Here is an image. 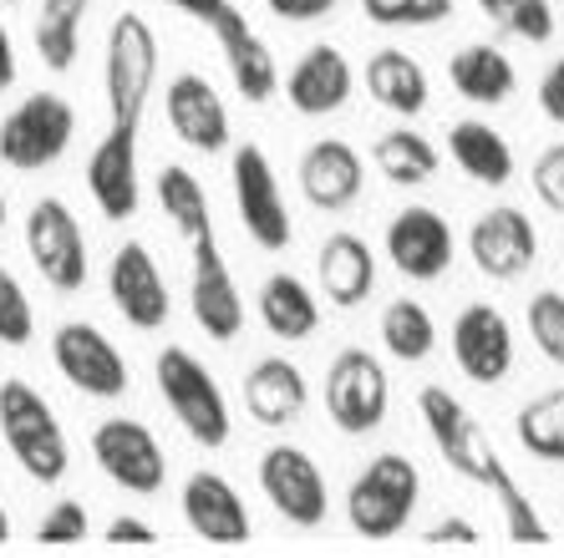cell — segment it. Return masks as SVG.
<instances>
[{"mask_svg": "<svg viewBox=\"0 0 564 558\" xmlns=\"http://www.w3.org/2000/svg\"><path fill=\"white\" fill-rule=\"evenodd\" d=\"M321 396H326V416L346 437H367V431H377L381 422H387L392 381H387V371H381V361L371 351L346 346V351L330 361Z\"/></svg>", "mask_w": 564, "mask_h": 558, "instance_id": "7", "label": "cell"}, {"mask_svg": "<svg viewBox=\"0 0 564 558\" xmlns=\"http://www.w3.org/2000/svg\"><path fill=\"white\" fill-rule=\"evenodd\" d=\"M163 6H173V11H184V15H194V21H204L209 26L214 15L224 11V0H163Z\"/></svg>", "mask_w": 564, "mask_h": 558, "instance_id": "46", "label": "cell"}, {"mask_svg": "<svg viewBox=\"0 0 564 558\" xmlns=\"http://www.w3.org/2000/svg\"><path fill=\"white\" fill-rule=\"evenodd\" d=\"M163 112L169 128L178 132V143L198 147V153H224L229 147V107H224L219 87L198 72H178L163 91Z\"/></svg>", "mask_w": 564, "mask_h": 558, "instance_id": "21", "label": "cell"}, {"mask_svg": "<svg viewBox=\"0 0 564 558\" xmlns=\"http://www.w3.org/2000/svg\"><path fill=\"white\" fill-rule=\"evenodd\" d=\"M36 336V315H31V299L21 289L6 264H0V346H26Z\"/></svg>", "mask_w": 564, "mask_h": 558, "instance_id": "38", "label": "cell"}, {"mask_svg": "<svg viewBox=\"0 0 564 558\" xmlns=\"http://www.w3.org/2000/svg\"><path fill=\"white\" fill-rule=\"evenodd\" d=\"M301 194L311 208H321V214H341V208H351L356 198H361V188H367V163H361V153H356L351 143H341V138H321V143H311L301 153Z\"/></svg>", "mask_w": 564, "mask_h": 558, "instance_id": "23", "label": "cell"}, {"mask_svg": "<svg viewBox=\"0 0 564 558\" xmlns=\"http://www.w3.org/2000/svg\"><path fill=\"white\" fill-rule=\"evenodd\" d=\"M305 402H311V386H305L301 365L285 361V355H264L245 371V412L260 422V427H290L301 422Z\"/></svg>", "mask_w": 564, "mask_h": 558, "instance_id": "25", "label": "cell"}, {"mask_svg": "<svg viewBox=\"0 0 564 558\" xmlns=\"http://www.w3.org/2000/svg\"><path fill=\"white\" fill-rule=\"evenodd\" d=\"M539 112H544L554 128H564V56L544 72V81H539Z\"/></svg>", "mask_w": 564, "mask_h": 558, "instance_id": "42", "label": "cell"}, {"mask_svg": "<svg viewBox=\"0 0 564 558\" xmlns=\"http://www.w3.org/2000/svg\"><path fill=\"white\" fill-rule=\"evenodd\" d=\"M26 249L41 280L62 295H77L87 285V234H82L77 214L62 198H41L26 214Z\"/></svg>", "mask_w": 564, "mask_h": 558, "instance_id": "10", "label": "cell"}, {"mask_svg": "<svg viewBox=\"0 0 564 558\" xmlns=\"http://www.w3.org/2000/svg\"><path fill=\"white\" fill-rule=\"evenodd\" d=\"M0 437H6L15 462L26 468V478L41 482V488L62 482L66 468H72V452H66V437L56 427V412L26 381H0Z\"/></svg>", "mask_w": 564, "mask_h": 558, "instance_id": "2", "label": "cell"}, {"mask_svg": "<svg viewBox=\"0 0 564 558\" xmlns=\"http://www.w3.org/2000/svg\"><path fill=\"white\" fill-rule=\"evenodd\" d=\"M93 533V518H87V507L77 497H62V503L46 507V518L36 523V538L41 544H82Z\"/></svg>", "mask_w": 564, "mask_h": 558, "instance_id": "40", "label": "cell"}, {"mask_svg": "<svg viewBox=\"0 0 564 558\" xmlns=\"http://www.w3.org/2000/svg\"><path fill=\"white\" fill-rule=\"evenodd\" d=\"M0 229H6V194H0Z\"/></svg>", "mask_w": 564, "mask_h": 558, "instance_id": "49", "label": "cell"}, {"mask_svg": "<svg viewBox=\"0 0 564 558\" xmlns=\"http://www.w3.org/2000/svg\"><path fill=\"white\" fill-rule=\"evenodd\" d=\"M524 325H529V340L539 346V355L564 371V295L560 289H539L524 305Z\"/></svg>", "mask_w": 564, "mask_h": 558, "instance_id": "36", "label": "cell"}, {"mask_svg": "<svg viewBox=\"0 0 564 558\" xmlns=\"http://www.w3.org/2000/svg\"><path fill=\"white\" fill-rule=\"evenodd\" d=\"M315 280H321V295L341 310H356L367 305L371 289H377V254L361 234H330L315 254Z\"/></svg>", "mask_w": 564, "mask_h": 558, "instance_id": "24", "label": "cell"}, {"mask_svg": "<svg viewBox=\"0 0 564 558\" xmlns=\"http://www.w3.org/2000/svg\"><path fill=\"white\" fill-rule=\"evenodd\" d=\"M184 523L204 538V544H250L254 538V523H250V507H245V497H239V488L229 478H219V472H188L184 482Z\"/></svg>", "mask_w": 564, "mask_h": 558, "instance_id": "20", "label": "cell"}, {"mask_svg": "<svg viewBox=\"0 0 564 558\" xmlns=\"http://www.w3.org/2000/svg\"><path fill=\"white\" fill-rule=\"evenodd\" d=\"M158 208L173 219V229L194 244V239L214 234V208H209V194H204V183L194 178L188 168H178V163H169V168H158Z\"/></svg>", "mask_w": 564, "mask_h": 558, "instance_id": "30", "label": "cell"}, {"mask_svg": "<svg viewBox=\"0 0 564 558\" xmlns=\"http://www.w3.org/2000/svg\"><path fill=\"white\" fill-rule=\"evenodd\" d=\"M264 6H270L280 21H321V15H330L341 0H264Z\"/></svg>", "mask_w": 564, "mask_h": 558, "instance_id": "43", "label": "cell"}, {"mask_svg": "<svg viewBox=\"0 0 564 558\" xmlns=\"http://www.w3.org/2000/svg\"><path fill=\"white\" fill-rule=\"evenodd\" d=\"M494 493H499V503H503V523H509L513 544H550V528H544V518L534 513V503L524 497L519 482L509 478V482H499Z\"/></svg>", "mask_w": 564, "mask_h": 558, "instance_id": "39", "label": "cell"}, {"mask_svg": "<svg viewBox=\"0 0 564 558\" xmlns=\"http://www.w3.org/2000/svg\"><path fill=\"white\" fill-rule=\"evenodd\" d=\"M107 295H112V305L122 310V320H128L132 330H163L173 315L169 280L158 270L153 249L138 244V239H128V244L112 254V264H107Z\"/></svg>", "mask_w": 564, "mask_h": 558, "instance_id": "15", "label": "cell"}, {"mask_svg": "<svg viewBox=\"0 0 564 558\" xmlns=\"http://www.w3.org/2000/svg\"><path fill=\"white\" fill-rule=\"evenodd\" d=\"M447 81H453L458 97H468L473 107H499V102L513 97L519 72H513V62L499 52V46L473 41V46H458V52H453V62H447Z\"/></svg>", "mask_w": 564, "mask_h": 558, "instance_id": "27", "label": "cell"}, {"mask_svg": "<svg viewBox=\"0 0 564 558\" xmlns=\"http://www.w3.org/2000/svg\"><path fill=\"white\" fill-rule=\"evenodd\" d=\"M468 254L478 264L484 280H499V285H513L524 280L539 260V229L529 219L524 208L499 204V208H484L468 229Z\"/></svg>", "mask_w": 564, "mask_h": 558, "instance_id": "13", "label": "cell"}, {"mask_svg": "<svg viewBox=\"0 0 564 558\" xmlns=\"http://www.w3.org/2000/svg\"><path fill=\"white\" fill-rule=\"evenodd\" d=\"M93 457L122 493L153 497V493H163V482H169L163 441H158L143 422H132V416H107V422H97L93 427Z\"/></svg>", "mask_w": 564, "mask_h": 558, "instance_id": "8", "label": "cell"}, {"mask_svg": "<svg viewBox=\"0 0 564 558\" xmlns=\"http://www.w3.org/2000/svg\"><path fill=\"white\" fill-rule=\"evenodd\" d=\"M513 437L534 462H564V386L529 396L513 416Z\"/></svg>", "mask_w": 564, "mask_h": 558, "instance_id": "32", "label": "cell"}, {"mask_svg": "<svg viewBox=\"0 0 564 558\" xmlns=\"http://www.w3.org/2000/svg\"><path fill=\"white\" fill-rule=\"evenodd\" d=\"M158 81V36L138 11H122L107 31V62H102V97L107 118L118 128H138L143 107Z\"/></svg>", "mask_w": 564, "mask_h": 558, "instance_id": "3", "label": "cell"}, {"mask_svg": "<svg viewBox=\"0 0 564 558\" xmlns=\"http://www.w3.org/2000/svg\"><path fill=\"white\" fill-rule=\"evenodd\" d=\"M447 340H453V361L473 386H499L513 371V325L499 305H463Z\"/></svg>", "mask_w": 564, "mask_h": 558, "instance_id": "16", "label": "cell"}, {"mask_svg": "<svg viewBox=\"0 0 564 558\" xmlns=\"http://www.w3.org/2000/svg\"><path fill=\"white\" fill-rule=\"evenodd\" d=\"M484 21L499 26V36L529 41V46H544L554 41L560 21H554V0H478Z\"/></svg>", "mask_w": 564, "mask_h": 558, "instance_id": "35", "label": "cell"}, {"mask_svg": "<svg viewBox=\"0 0 564 558\" xmlns=\"http://www.w3.org/2000/svg\"><path fill=\"white\" fill-rule=\"evenodd\" d=\"M229 178H235V208H239V223H245V234H250L260 249L280 254V249L290 244V234H295V223H290L285 194H280L275 163L264 157V147L245 143V147H235Z\"/></svg>", "mask_w": 564, "mask_h": 558, "instance_id": "9", "label": "cell"}, {"mask_svg": "<svg viewBox=\"0 0 564 558\" xmlns=\"http://www.w3.org/2000/svg\"><path fill=\"white\" fill-rule=\"evenodd\" d=\"M427 544H478V528L463 518H443L427 528Z\"/></svg>", "mask_w": 564, "mask_h": 558, "instance_id": "45", "label": "cell"}, {"mask_svg": "<svg viewBox=\"0 0 564 558\" xmlns=\"http://www.w3.org/2000/svg\"><path fill=\"white\" fill-rule=\"evenodd\" d=\"M93 0H41L36 11V52L52 72H66L82 52V21Z\"/></svg>", "mask_w": 564, "mask_h": 558, "instance_id": "33", "label": "cell"}, {"mask_svg": "<svg viewBox=\"0 0 564 558\" xmlns=\"http://www.w3.org/2000/svg\"><path fill=\"white\" fill-rule=\"evenodd\" d=\"M417 412H422V422H427L433 447L443 452V462L458 472V478L478 482V488H499V482H509V468H503V457L494 452L488 431L478 427V416H473L447 386H422L417 391Z\"/></svg>", "mask_w": 564, "mask_h": 558, "instance_id": "5", "label": "cell"}, {"mask_svg": "<svg viewBox=\"0 0 564 558\" xmlns=\"http://www.w3.org/2000/svg\"><path fill=\"white\" fill-rule=\"evenodd\" d=\"M0 544H11V513L0 507Z\"/></svg>", "mask_w": 564, "mask_h": 558, "instance_id": "48", "label": "cell"}, {"mask_svg": "<svg viewBox=\"0 0 564 558\" xmlns=\"http://www.w3.org/2000/svg\"><path fill=\"white\" fill-rule=\"evenodd\" d=\"M52 361L82 396H97V402H118V396H128V381H132L128 361H122V351L97 330V325H87V320L56 325Z\"/></svg>", "mask_w": 564, "mask_h": 558, "instance_id": "11", "label": "cell"}, {"mask_svg": "<svg viewBox=\"0 0 564 558\" xmlns=\"http://www.w3.org/2000/svg\"><path fill=\"white\" fill-rule=\"evenodd\" d=\"M381 346L397 355V361H427L437 351V320L427 305L417 299H392L387 310H381Z\"/></svg>", "mask_w": 564, "mask_h": 558, "instance_id": "34", "label": "cell"}, {"mask_svg": "<svg viewBox=\"0 0 564 558\" xmlns=\"http://www.w3.org/2000/svg\"><path fill=\"white\" fill-rule=\"evenodd\" d=\"M371 157H377V173L392 188H417V183H427L437 173V143H427L417 128H392L381 132L377 147H371Z\"/></svg>", "mask_w": 564, "mask_h": 558, "instance_id": "31", "label": "cell"}, {"mask_svg": "<svg viewBox=\"0 0 564 558\" xmlns=\"http://www.w3.org/2000/svg\"><path fill=\"white\" fill-rule=\"evenodd\" d=\"M87 194L112 223L132 219L143 204V183H138V128H107V138L87 157Z\"/></svg>", "mask_w": 564, "mask_h": 558, "instance_id": "19", "label": "cell"}, {"mask_svg": "<svg viewBox=\"0 0 564 558\" xmlns=\"http://www.w3.org/2000/svg\"><path fill=\"white\" fill-rule=\"evenodd\" d=\"M72 132H77V112L62 91H31L26 102L0 118V163L15 173L52 168L72 147Z\"/></svg>", "mask_w": 564, "mask_h": 558, "instance_id": "6", "label": "cell"}, {"mask_svg": "<svg viewBox=\"0 0 564 558\" xmlns=\"http://www.w3.org/2000/svg\"><path fill=\"white\" fill-rule=\"evenodd\" d=\"M107 544H158V528L143 518H112L107 523Z\"/></svg>", "mask_w": 564, "mask_h": 558, "instance_id": "44", "label": "cell"}, {"mask_svg": "<svg viewBox=\"0 0 564 558\" xmlns=\"http://www.w3.org/2000/svg\"><path fill=\"white\" fill-rule=\"evenodd\" d=\"M560 264H564V254H560Z\"/></svg>", "mask_w": 564, "mask_h": 558, "instance_id": "50", "label": "cell"}, {"mask_svg": "<svg viewBox=\"0 0 564 558\" xmlns=\"http://www.w3.org/2000/svg\"><path fill=\"white\" fill-rule=\"evenodd\" d=\"M260 320H264V330L280 340H305L321 330V305H315L305 280H295V274H270L260 285Z\"/></svg>", "mask_w": 564, "mask_h": 558, "instance_id": "29", "label": "cell"}, {"mask_svg": "<svg viewBox=\"0 0 564 558\" xmlns=\"http://www.w3.org/2000/svg\"><path fill=\"white\" fill-rule=\"evenodd\" d=\"M214 41H219L224 62H229V81L245 102H270L280 87V66H275V52H270V41L250 26V15L229 6L224 0V11L209 21Z\"/></svg>", "mask_w": 564, "mask_h": 558, "instance_id": "18", "label": "cell"}, {"mask_svg": "<svg viewBox=\"0 0 564 558\" xmlns=\"http://www.w3.org/2000/svg\"><path fill=\"white\" fill-rule=\"evenodd\" d=\"M194 254V285H188V310H194L198 330L209 340H235L245 330V299H239V285L229 264L219 254V239L204 234L188 244Z\"/></svg>", "mask_w": 564, "mask_h": 558, "instance_id": "17", "label": "cell"}, {"mask_svg": "<svg viewBox=\"0 0 564 558\" xmlns=\"http://www.w3.org/2000/svg\"><path fill=\"white\" fill-rule=\"evenodd\" d=\"M447 157L458 163V173H468L473 183L484 188H503L513 178V147L499 128L468 118V122H453L447 128Z\"/></svg>", "mask_w": 564, "mask_h": 558, "instance_id": "28", "label": "cell"}, {"mask_svg": "<svg viewBox=\"0 0 564 558\" xmlns=\"http://www.w3.org/2000/svg\"><path fill=\"white\" fill-rule=\"evenodd\" d=\"M15 81V46H11V31H6V21H0V91Z\"/></svg>", "mask_w": 564, "mask_h": 558, "instance_id": "47", "label": "cell"}, {"mask_svg": "<svg viewBox=\"0 0 564 558\" xmlns=\"http://www.w3.org/2000/svg\"><path fill=\"white\" fill-rule=\"evenodd\" d=\"M153 376H158V391H163L169 412L178 416V427H184L198 447H209L214 452V447L229 441V402H224L214 371L198 361L194 351H184V346H163Z\"/></svg>", "mask_w": 564, "mask_h": 558, "instance_id": "4", "label": "cell"}, {"mask_svg": "<svg viewBox=\"0 0 564 558\" xmlns=\"http://www.w3.org/2000/svg\"><path fill=\"white\" fill-rule=\"evenodd\" d=\"M453 249H458L453 244V223L427 204H408L387 223V260L397 264L402 280H417V285L443 280L447 264H453Z\"/></svg>", "mask_w": 564, "mask_h": 558, "instance_id": "14", "label": "cell"}, {"mask_svg": "<svg viewBox=\"0 0 564 558\" xmlns=\"http://www.w3.org/2000/svg\"><path fill=\"white\" fill-rule=\"evenodd\" d=\"M417 497H422L417 462L402 452H381V457H371L367 468H361V478L346 488V518H351V528L361 533V538L387 544V538H397V533L412 523Z\"/></svg>", "mask_w": 564, "mask_h": 558, "instance_id": "1", "label": "cell"}, {"mask_svg": "<svg viewBox=\"0 0 564 558\" xmlns=\"http://www.w3.org/2000/svg\"><path fill=\"white\" fill-rule=\"evenodd\" d=\"M371 26L387 31H417V26H443L453 15V0H361Z\"/></svg>", "mask_w": 564, "mask_h": 558, "instance_id": "37", "label": "cell"}, {"mask_svg": "<svg viewBox=\"0 0 564 558\" xmlns=\"http://www.w3.org/2000/svg\"><path fill=\"white\" fill-rule=\"evenodd\" d=\"M361 81H367L371 102L387 107L392 118H417V112H427V102H433V81H427V72H422L417 56L402 52V46H381V52H371Z\"/></svg>", "mask_w": 564, "mask_h": 558, "instance_id": "26", "label": "cell"}, {"mask_svg": "<svg viewBox=\"0 0 564 558\" xmlns=\"http://www.w3.org/2000/svg\"><path fill=\"white\" fill-rule=\"evenodd\" d=\"M529 188L539 194V204L544 208L564 214V143L544 147V153L534 157V168H529Z\"/></svg>", "mask_w": 564, "mask_h": 558, "instance_id": "41", "label": "cell"}, {"mask_svg": "<svg viewBox=\"0 0 564 558\" xmlns=\"http://www.w3.org/2000/svg\"><path fill=\"white\" fill-rule=\"evenodd\" d=\"M260 488L270 497V507L295 528H321L330 513L326 472L315 468L311 452L290 447V441H280V447H270L260 457Z\"/></svg>", "mask_w": 564, "mask_h": 558, "instance_id": "12", "label": "cell"}, {"mask_svg": "<svg viewBox=\"0 0 564 558\" xmlns=\"http://www.w3.org/2000/svg\"><path fill=\"white\" fill-rule=\"evenodd\" d=\"M351 91H356V72L341 46H330V41H315L311 52H301V62L290 66V77H285V97L301 118L341 112L351 102Z\"/></svg>", "mask_w": 564, "mask_h": 558, "instance_id": "22", "label": "cell"}]
</instances>
